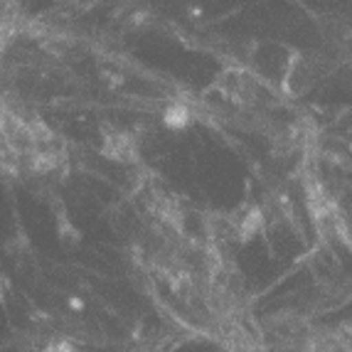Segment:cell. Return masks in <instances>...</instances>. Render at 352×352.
Returning <instances> with one entry per match:
<instances>
[{
  "mask_svg": "<svg viewBox=\"0 0 352 352\" xmlns=\"http://www.w3.org/2000/svg\"><path fill=\"white\" fill-rule=\"evenodd\" d=\"M47 148H52V135L37 124L25 118L6 101H0V160L12 165H37L45 160Z\"/></svg>",
  "mask_w": 352,
  "mask_h": 352,
  "instance_id": "obj_1",
  "label": "cell"
}]
</instances>
